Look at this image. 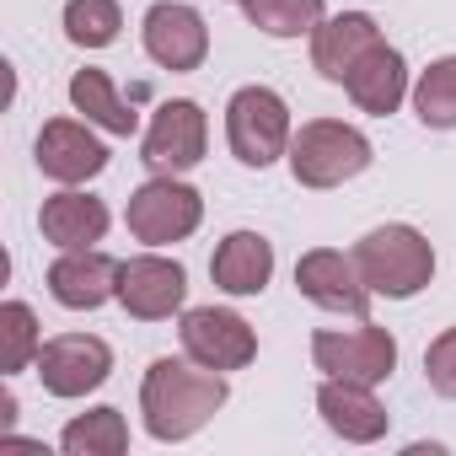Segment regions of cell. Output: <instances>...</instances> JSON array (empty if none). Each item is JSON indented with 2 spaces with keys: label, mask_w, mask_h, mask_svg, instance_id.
Returning a JSON list of instances; mask_svg holds the SVG:
<instances>
[{
  "label": "cell",
  "mask_w": 456,
  "mask_h": 456,
  "mask_svg": "<svg viewBox=\"0 0 456 456\" xmlns=\"http://www.w3.org/2000/svg\"><path fill=\"white\" fill-rule=\"evenodd\" d=\"M225 408V376L199 360H156L140 387V413L156 440H188Z\"/></svg>",
  "instance_id": "1"
},
{
  "label": "cell",
  "mask_w": 456,
  "mask_h": 456,
  "mask_svg": "<svg viewBox=\"0 0 456 456\" xmlns=\"http://www.w3.org/2000/svg\"><path fill=\"white\" fill-rule=\"evenodd\" d=\"M354 264H360L370 296H387V301H408L435 280V248L413 225H376L354 248Z\"/></svg>",
  "instance_id": "2"
},
{
  "label": "cell",
  "mask_w": 456,
  "mask_h": 456,
  "mask_svg": "<svg viewBox=\"0 0 456 456\" xmlns=\"http://www.w3.org/2000/svg\"><path fill=\"white\" fill-rule=\"evenodd\" d=\"M370 167V140L354 124L338 118H312L290 140V172L301 188H338Z\"/></svg>",
  "instance_id": "3"
},
{
  "label": "cell",
  "mask_w": 456,
  "mask_h": 456,
  "mask_svg": "<svg viewBox=\"0 0 456 456\" xmlns=\"http://www.w3.org/2000/svg\"><path fill=\"white\" fill-rule=\"evenodd\" d=\"M225 140H232V156L242 167H274L280 156H290V108L280 92L269 86H242L232 102H225Z\"/></svg>",
  "instance_id": "4"
},
{
  "label": "cell",
  "mask_w": 456,
  "mask_h": 456,
  "mask_svg": "<svg viewBox=\"0 0 456 456\" xmlns=\"http://www.w3.org/2000/svg\"><path fill=\"white\" fill-rule=\"evenodd\" d=\"M129 237L134 242H151V248H167V242H183L199 232V220H204V199L199 188L177 183V177H151L129 193Z\"/></svg>",
  "instance_id": "5"
},
{
  "label": "cell",
  "mask_w": 456,
  "mask_h": 456,
  "mask_svg": "<svg viewBox=\"0 0 456 456\" xmlns=\"http://www.w3.org/2000/svg\"><path fill=\"white\" fill-rule=\"evenodd\" d=\"M312 360L317 370L328 376H349V381H387L397 370V338L376 322H360V328H322L312 338Z\"/></svg>",
  "instance_id": "6"
},
{
  "label": "cell",
  "mask_w": 456,
  "mask_h": 456,
  "mask_svg": "<svg viewBox=\"0 0 456 456\" xmlns=\"http://www.w3.org/2000/svg\"><path fill=\"white\" fill-rule=\"evenodd\" d=\"M177 333H183V354L199 360V365H209V370H220V376L253 365V354H258L253 322L237 317V312H225V306H193V312H183Z\"/></svg>",
  "instance_id": "7"
},
{
  "label": "cell",
  "mask_w": 456,
  "mask_h": 456,
  "mask_svg": "<svg viewBox=\"0 0 456 456\" xmlns=\"http://www.w3.org/2000/svg\"><path fill=\"white\" fill-rule=\"evenodd\" d=\"M204 145H209V118H204V108L188 102V97H177V102H161V108H156V118H151V129H145L140 161H145L156 177H177V172H188V167L204 161Z\"/></svg>",
  "instance_id": "8"
},
{
  "label": "cell",
  "mask_w": 456,
  "mask_h": 456,
  "mask_svg": "<svg viewBox=\"0 0 456 456\" xmlns=\"http://www.w3.org/2000/svg\"><path fill=\"white\" fill-rule=\"evenodd\" d=\"M113 376V349L92 333H65L38 349V381L54 397H86Z\"/></svg>",
  "instance_id": "9"
},
{
  "label": "cell",
  "mask_w": 456,
  "mask_h": 456,
  "mask_svg": "<svg viewBox=\"0 0 456 456\" xmlns=\"http://www.w3.org/2000/svg\"><path fill=\"white\" fill-rule=\"evenodd\" d=\"M296 290L322 306V312H349V317H365L370 312V285L360 274L354 258H344L338 248H317L296 264Z\"/></svg>",
  "instance_id": "10"
},
{
  "label": "cell",
  "mask_w": 456,
  "mask_h": 456,
  "mask_svg": "<svg viewBox=\"0 0 456 456\" xmlns=\"http://www.w3.org/2000/svg\"><path fill=\"white\" fill-rule=\"evenodd\" d=\"M145 54L161 70H199L209 54V28L183 0H161L145 12Z\"/></svg>",
  "instance_id": "11"
},
{
  "label": "cell",
  "mask_w": 456,
  "mask_h": 456,
  "mask_svg": "<svg viewBox=\"0 0 456 456\" xmlns=\"http://www.w3.org/2000/svg\"><path fill=\"white\" fill-rule=\"evenodd\" d=\"M183 296H188V274H183V264H172V258L145 253V258H129V264L118 269V301H124V312L140 317V322L172 317V312L183 306Z\"/></svg>",
  "instance_id": "12"
},
{
  "label": "cell",
  "mask_w": 456,
  "mask_h": 456,
  "mask_svg": "<svg viewBox=\"0 0 456 456\" xmlns=\"http://www.w3.org/2000/svg\"><path fill=\"white\" fill-rule=\"evenodd\" d=\"M118 258L97 253V248H65V258L49 269V296L65 312H97L102 301L118 296Z\"/></svg>",
  "instance_id": "13"
},
{
  "label": "cell",
  "mask_w": 456,
  "mask_h": 456,
  "mask_svg": "<svg viewBox=\"0 0 456 456\" xmlns=\"http://www.w3.org/2000/svg\"><path fill=\"white\" fill-rule=\"evenodd\" d=\"M317 413H322V424H328L338 440H349V445H370V440L387 435V408H381V397L370 392V381L328 376V381L317 387Z\"/></svg>",
  "instance_id": "14"
},
{
  "label": "cell",
  "mask_w": 456,
  "mask_h": 456,
  "mask_svg": "<svg viewBox=\"0 0 456 456\" xmlns=\"http://www.w3.org/2000/svg\"><path fill=\"white\" fill-rule=\"evenodd\" d=\"M108 167V145L76 124V118H49L38 129V172L54 177V183H86Z\"/></svg>",
  "instance_id": "15"
},
{
  "label": "cell",
  "mask_w": 456,
  "mask_h": 456,
  "mask_svg": "<svg viewBox=\"0 0 456 456\" xmlns=\"http://www.w3.org/2000/svg\"><path fill=\"white\" fill-rule=\"evenodd\" d=\"M344 86H349V97H354L360 113L387 118V113H397V102L408 97V65H403V54H397L392 44H370V49L354 60V70L344 76Z\"/></svg>",
  "instance_id": "16"
},
{
  "label": "cell",
  "mask_w": 456,
  "mask_h": 456,
  "mask_svg": "<svg viewBox=\"0 0 456 456\" xmlns=\"http://www.w3.org/2000/svg\"><path fill=\"white\" fill-rule=\"evenodd\" d=\"M209 280L225 296H264L269 280H274V248H269V237L232 232L215 248V258H209Z\"/></svg>",
  "instance_id": "17"
},
{
  "label": "cell",
  "mask_w": 456,
  "mask_h": 456,
  "mask_svg": "<svg viewBox=\"0 0 456 456\" xmlns=\"http://www.w3.org/2000/svg\"><path fill=\"white\" fill-rule=\"evenodd\" d=\"M370 44H381L376 17H365V12L322 17V22H317V33H312V65H317V76H322V81H338V86H344V76L354 70V60H360Z\"/></svg>",
  "instance_id": "18"
},
{
  "label": "cell",
  "mask_w": 456,
  "mask_h": 456,
  "mask_svg": "<svg viewBox=\"0 0 456 456\" xmlns=\"http://www.w3.org/2000/svg\"><path fill=\"white\" fill-rule=\"evenodd\" d=\"M38 225H44V237H49L54 248H92V242H102V232H108V204L92 199V193L65 188V193L44 199Z\"/></svg>",
  "instance_id": "19"
},
{
  "label": "cell",
  "mask_w": 456,
  "mask_h": 456,
  "mask_svg": "<svg viewBox=\"0 0 456 456\" xmlns=\"http://www.w3.org/2000/svg\"><path fill=\"white\" fill-rule=\"evenodd\" d=\"M70 108L86 113V124H97L108 134H134L140 129V113L113 92L108 70H76L70 76Z\"/></svg>",
  "instance_id": "20"
},
{
  "label": "cell",
  "mask_w": 456,
  "mask_h": 456,
  "mask_svg": "<svg viewBox=\"0 0 456 456\" xmlns=\"http://www.w3.org/2000/svg\"><path fill=\"white\" fill-rule=\"evenodd\" d=\"M60 445L70 456H124L129 451V424H124L118 408H92V413H81V419L65 424Z\"/></svg>",
  "instance_id": "21"
},
{
  "label": "cell",
  "mask_w": 456,
  "mask_h": 456,
  "mask_svg": "<svg viewBox=\"0 0 456 456\" xmlns=\"http://www.w3.org/2000/svg\"><path fill=\"white\" fill-rule=\"evenodd\" d=\"M413 113L424 129H456V54L435 60L413 86Z\"/></svg>",
  "instance_id": "22"
},
{
  "label": "cell",
  "mask_w": 456,
  "mask_h": 456,
  "mask_svg": "<svg viewBox=\"0 0 456 456\" xmlns=\"http://www.w3.org/2000/svg\"><path fill=\"white\" fill-rule=\"evenodd\" d=\"M242 12L269 38H301V33H317L322 0H242Z\"/></svg>",
  "instance_id": "23"
},
{
  "label": "cell",
  "mask_w": 456,
  "mask_h": 456,
  "mask_svg": "<svg viewBox=\"0 0 456 456\" xmlns=\"http://www.w3.org/2000/svg\"><path fill=\"white\" fill-rule=\"evenodd\" d=\"M38 349H44V338H38V317H33V306L6 301V306H0V370L17 376V370L38 365Z\"/></svg>",
  "instance_id": "24"
},
{
  "label": "cell",
  "mask_w": 456,
  "mask_h": 456,
  "mask_svg": "<svg viewBox=\"0 0 456 456\" xmlns=\"http://www.w3.org/2000/svg\"><path fill=\"white\" fill-rule=\"evenodd\" d=\"M124 33V12L118 0H70L65 6V38L81 49H108Z\"/></svg>",
  "instance_id": "25"
},
{
  "label": "cell",
  "mask_w": 456,
  "mask_h": 456,
  "mask_svg": "<svg viewBox=\"0 0 456 456\" xmlns=\"http://www.w3.org/2000/svg\"><path fill=\"white\" fill-rule=\"evenodd\" d=\"M424 376L440 397H456V328H445L429 349H424Z\"/></svg>",
  "instance_id": "26"
}]
</instances>
